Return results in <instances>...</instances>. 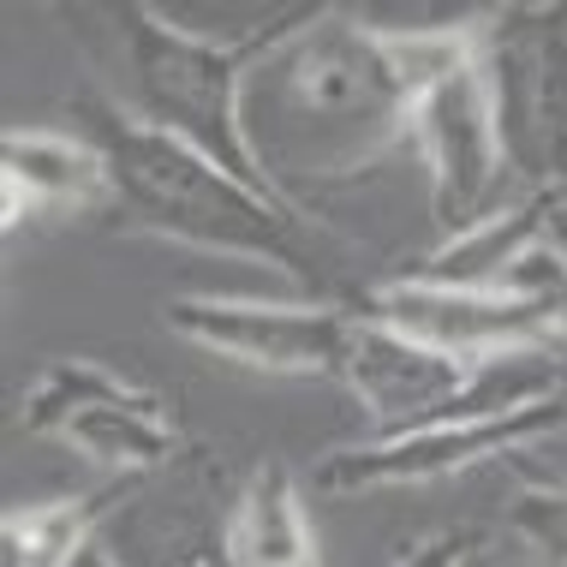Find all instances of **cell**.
Returning <instances> with one entry per match:
<instances>
[{
    "instance_id": "1",
    "label": "cell",
    "mask_w": 567,
    "mask_h": 567,
    "mask_svg": "<svg viewBox=\"0 0 567 567\" xmlns=\"http://www.w3.org/2000/svg\"><path fill=\"white\" fill-rule=\"evenodd\" d=\"M412 90L359 12H311L239 79V137L257 186L299 209L305 186H341L412 144Z\"/></svg>"
},
{
    "instance_id": "2",
    "label": "cell",
    "mask_w": 567,
    "mask_h": 567,
    "mask_svg": "<svg viewBox=\"0 0 567 567\" xmlns=\"http://www.w3.org/2000/svg\"><path fill=\"white\" fill-rule=\"evenodd\" d=\"M109 156L114 204L132 216L137 234H162L179 245L216 257H245V264H293V227L299 216L281 197L245 186L186 137H167L132 114H114L109 132L96 137Z\"/></svg>"
},
{
    "instance_id": "3",
    "label": "cell",
    "mask_w": 567,
    "mask_h": 567,
    "mask_svg": "<svg viewBox=\"0 0 567 567\" xmlns=\"http://www.w3.org/2000/svg\"><path fill=\"white\" fill-rule=\"evenodd\" d=\"M120 19V90L132 102V120L156 126L167 137H186L245 186H257V167L239 137V79L257 54H227L186 37L162 7H132ZM264 192V186H257Z\"/></svg>"
},
{
    "instance_id": "4",
    "label": "cell",
    "mask_w": 567,
    "mask_h": 567,
    "mask_svg": "<svg viewBox=\"0 0 567 567\" xmlns=\"http://www.w3.org/2000/svg\"><path fill=\"white\" fill-rule=\"evenodd\" d=\"M478 79L514 179L567 192V37L556 12H496L478 24Z\"/></svg>"
},
{
    "instance_id": "5",
    "label": "cell",
    "mask_w": 567,
    "mask_h": 567,
    "mask_svg": "<svg viewBox=\"0 0 567 567\" xmlns=\"http://www.w3.org/2000/svg\"><path fill=\"white\" fill-rule=\"evenodd\" d=\"M174 334L216 359H234L264 377H341L352 347V317L323 299H227L197 293L167 305Z\"/></svg>"
},
{
    "instance_id": "6",
    "label": "cell",
    "mask_w": 567,
    "mask_h": 567,
    "mask_svg": "<svg viewBox=\"0 0 567 567\" xmlns=\"http://www.w3.org/2000/svg\"><path fill=\"white\" fill-rule=\"evenodd\" d=\"M30 424L37 431L66 436L84 460H96L102 472L137 478V472H156L179 454V436L167 424L162 401L137 382L114 377L109 364H79L60 359L30 382Z\"/></svg>"
},
{
    "instance_id": "7",
    "label": "cell",
    "mask_w": 567,
    "mask_h": 567,
    "mask_svg": "<svg viewBox=\"0 0 567 567\" xmlns=\"http://www.w3.org/2000/svg\"><path fill=\"white\" fill-rule=\"evenodd\" d=\"M412 156H419L424 179H431V209L442 234H466L472 221L502 209V156L496 114H489V90L478 79V49L460 72L431 84L412 109Z\"/></svg>"
},
{
    "instance_id": "8",
    "label": "cell",
    "mask_w": 567,
    "mask_h": 567,
    "mask_svg": "<svg viewBox=\"0 0 567 567\" xmlns=\"http://www.w3.org/2000/svg\"><path fill=\"white\" fill-rule=\"evenodd\" d=\"M371 311H377V323L449 352L460 364L496 359L508 347L549 341V329L561 323L549 305L502 293V287H449V281H424V275H406V281L382 287L371 299Z\"/></svg>"
},
{
    "instance_id": "9",
    "label": "cell",
    "mask_w": 567,
    "mask_h": 567,
    "mask_svg": "<svg viewBox=\"0 0 567 567\" xmlns=\"http://www.w3.org/2000/svg\"><path fill=\"white\" fill-rule=\"evenodd\" d=\"M567 412V406H556ZM556 412H526V419H436L401 436H371L359 449L323 460L317 484L323 489H382V484H431L449 472H472L484 460H502L526 442L556 431Z\"/></svg>"
},
{
    "instance_id": "10",
    "label": "cell",
    "mask_w": 567,
    "mask_h": 567,
    "mask_svg": "<svg viewBox=\"0 0 567 567\" xmlns=\"http://www.w3.org/2000/svg\"><path fill=\"white\" fill-rule=\"evenodd\" d=\"M341 382L377 419V436H401V431H419V424L454 419L460 401H466L472 364H460L449 352L412 341V334L371 317V323L352 329Z\"/></svg>"
},
{
    "instance_id": "11",
    "label": "cell",
    "mask_w": 567,
    "mask_h": 567,
    "mask_svg": "<svg viewBox=\"0 0 567 567\" xmlns=\"http://www.w3.org/2000/svg\"><path fill=\"white\" fill-rule=\"evenodd\" d=\"M114 197L109 156L90 137L66 132H7V227L24 221V209H84Z\"/></svg>"
},
{
    "instance_id": "12",
    "label": "cell",
    "mask_w": 567,
    "mask_h": 567,
    "mask_svg": "<svg viewBox=\"0 0 567 567\" xmlns=\"http://www.w3.org/2000/svg\"><path fill=\"white\" fill-rule=\"evenodd\" d=\"M221 544L234 567H311V514H305V496L281 460H264L239 484V496L221 514Z\"/></svg>"
},
{
    "instance_id": "13",
    "label": "cell",
    "mask_w": 567,
    "mask_h": 567,
    "mask_svg": "<svg viewBox=\"0 0 567 567\" xmlns=\"http://www.w3.org/2000/svg\"><path fill=\"white\" fill-rule=\"evenodd\" d=\"M84 544H96V502L72 496L12 508L0 526V567H72Z\"/></svg>"
},
{
    "instance_id": "14",
    "label": "cell",
    "mask_w": 567,
    "mask_h": 567,
    "mask_svg": "<svg viewBox=\"0 0 567 567\" xmlns=\"http://www.w3.org/2000/svg\"><path fill=\"white\" fill-rule=\"evenodd\" d=\"M460 567H549V561L519 538L514 526H489V532H472V538H466Z\"/></svg>"
},
{
    "instance_id": "15",
    "label": "cell",
    "mask_w": 567,
    "mask_h": 567,
    "mask_svg": "<svg viewBox=\"0 0 567 567\" xmlns=\"http://www.w3.org/2000/svg\"><path fill=\"white\" fill-rule=\"evenodd\" d=\"M460 549H466V538H460V532H436V538L412 544L394 567H460Z\"/></svg>"
},
{
    "instance_id": "16",
    "label": "cell",
    "mask_w": 567,
    "mask_h": 567,
    "mask_svg": "<svg viewBox=\"0 0 567 567\" xmlns=\"http://www.w3.org/2000/svg\"><path fill=\"white\" fill-rule=\"evenodd\" d=\"M544 239L556 245V251L567 257V192L549 197V221H544Z\"/></svg>"
}]
</instances>
